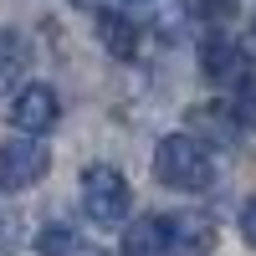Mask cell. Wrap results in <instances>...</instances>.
Returning a JSON list of instances; mask_svg holds the SVG:
<instances>
[{
    "mask_svg": "<svg viewBox=\"0 0 256 256\" xmlns=\"http://www.w3.org/2000/svg\"><path fill=\"white\" fill-rule=\"evenodd\" d=\"M154 174H159V184L180 190V195H200V190H210L216 159L195 134H164L154 144Z\"/></svg>",
    "mask_w": 256,
    "mask_h": 256,
    "instance_id": "1",
    "label": "cell"
},
{
    "mask_svg": "<svg viewBox=\"0 0 256 256\" xmlns=\"http://www.w3.org/2000/svg\"><path fill=\"white\" fill-rule=\"evenodd\" d=\"M72 6H92V0H72Z\"/></svg>",
    "mask_w": 256,
    "mask_h": 256,
    "instance_id": "13",
    "label": "cell"
},
{
    "mask_svg": "<svg viewBox=\"0 0 256 256\" xmlns=\"http://www.w3.org/2000/svg\"><path fill=\"white\" fill-rule=\"evenodd\" d=\"M46 169H52V148H46V144H36V138H10V144H0V190H6V195L41 184V180H46Z\"/></svg>",
    "mask_w": 256,
    "mask_h": 256,
    "instance_id": "3",
    "label": "cell"
},
{
    "mask_svg": "<svg viewBox=\"0 0 256 256\" xmlns=\"http://www.w3.org/2000/svg\"><path fill=\"white\" fill-rule=\"evenodd\" d=\"M241 236H246V246H256V200L241 210Z\"/></svg>",
    "mask_w": 256,
    "mask_h": 256,
    "instance_id": "12",
    "label": "cell"
},
{
    "mask_svg": "<svg viewBox=\"0 0 256 256\" xmlns=\"http://www.w3.org/2000/svg\"><path fill=\"white\" fill-rule=\"evenodd\" d=\"M128 6H144V0H128Z\"/></svg>",
    "mask_w": 256,
    "mask_h": 256,
    "instance_id": "14",
    "label": "cell"
},
{
    "mask_svg": "<svg viewBox=\"0 0 256 256\" xmlns=\"http://www.w3.org/2000/svg\"><path fill=\"white\" fill-rule=\"evenodd\" d=\"M82 210H88L92 226H123L128 220V180L113 164L82 169Z\"/></svg>",
    "mask_w": 256,
    "mask_h": 256,
    "instance_id": "2",
    "label": "cell"
},
{
    "mask_svg": "<svg viewBox=\"0 0 256 256\" xmlns=\"http://www.w3.org/2000/svg\"><path fill=\"white\" fill-rule=\"evenodd\" d=\"M31 246H36V256H72V251H77V230L62 226V220H46V226L36 230Z\"/></svg>",
    "mask_w": 256,
    "mask_h": 256,
    "instance_id": "9",
    "label": "cell"
},
{
    "mask_svg": "<svg viewBox=\"0 0 256 256\" xmlns=\"http://www.w3.org/2000/svg\"><path fill=\"white\" fill-rule=\"evenodd\" d=\"M216 246V226L205 216H169V256H205Z\"/></svg>",
    "mask_w": 256,
    "mask_h": 256,
    "instance_id": "7",
    "label": "cell"
},
{
    "mask_svg": "<svg viewBox=\"0 0 256 256\" xmlns=\"http://www.w3.org/2000/svg\"><path fill=\"white\" fill-rule=\"evenodd\" d=\"M230 118H236L241 128H256V77L236 92V102H230Z\"/></svg>",
    "mask_w": 256,
    "mask_h": 256,
    "instance_id": "11",
    "label": "cell"
},
{
    "mask_svg": "<svg viewBox=\"0 0 256 256\" xmlns=\"http://www.w3.org/2000/svg\"><path fill=\"white\" fill-rule=\"evenodd\" d=\"M10 128L20 138H36V134H46V128L62 118V102H56V92L46 88V82H26L16 98H10Z\"/></svg>",
    "mask_w": 256,
    "mask_h": 256,
    "instance_id": "4",
    "label": "cell"
},
{
    "mask_svg": "<svg viewBox=\"0 0 256 256\" xmlns=\"http://www.w3.org/2000/svg\"><path fill=\"white\" fill-rule=\"evenodd\" d=\"M92 31H98V41H102V52H108V56L134 62V52H138V26H134L123 10H98V16H92Z\"/></svg>",
    "mask_w": 256,
    "mask_h": 256,
    "instance_id": "6",
    "label": "cell"
},
{
    "mask_svg": "<svg viewBox=\"0 0 256 256\" xmlns=\"http://www.w3.org/2000/svg\"><path fill=\"white\" fill-rule=\"evenodd\" d=\"M200 62H205V77H210V82H220V88H236V92H241L246 82L256 77V67H251V52H246V46H236V41H226V36L205 41Z\"/></svg>",
    "mask_w": 256,
    "mask_h": 256,
    "instance_id": "5",
    "label": "cell"
},
{
    "mask_svg": "<svg viewBox=\"0 0 256 256\" xmlns=\"http://www.w3.org/2000/svg\"><path fill=\"white\" fill-rule=\"evenodd\" d=\"M241 0H184V16L205 20V26H226V20H236Z\"/></svg>",
    "mask_w": 256,
    "mask_h": 256,
    "instance_id": "10",
    "label": "cell"
},
{
    "mask_svg": "<svg viewBox=\"0 0 256 256\" xmlns=\"http://www.w3.org/2000/svg\"><path fill=\"white\" fill-rule=\"evenodd\" d=\"M123 256H169V216H138L123 230Z\"/></svg>",
    "mask_w": 256,
    "mask_h": 256,
    "instance_id": "8",
    "label": "cell"
}]
</instances>
